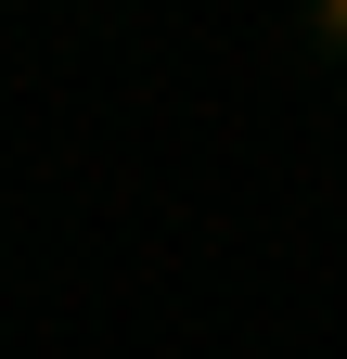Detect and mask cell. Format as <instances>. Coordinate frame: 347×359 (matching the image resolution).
<instances>
[{"label":"cell","instance_id":"cell-1","mask_svg":"<svg viewBox=\"0 0 347 359\" xmlns=\"http://www.w3.org/2000/svg\"><path fill=\"white\" fill-rule=\"evenodd\" d=\"M296 52H347V0H322V13H296Z\"/></svg>","mask_w":347,"mask_h":359}]
</instances>
